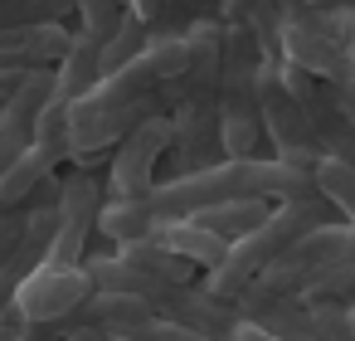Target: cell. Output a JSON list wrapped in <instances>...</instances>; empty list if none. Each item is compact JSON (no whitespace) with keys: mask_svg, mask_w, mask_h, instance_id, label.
Instances as JSON below:
<instances>
[{"mask_svg":"<svg viewBox=\"0 0 355 341\" xmlns=\"http://www.w3.org/2000/svg\"><path fill=\"white\" fill-rule=\"evenodd\" d=\"M229 200H268V205L316 200V185H311V176H302L272 156H224V161H205L195 171H180L171 181H156L141 195V205L156 224L190 219V215H200L209 205H229Z\"/></svg>","mask_w":355,"mask_h":341,"instance_id":"1","label":"cell"},{"mask_svg":"<svg viewBox=\"0 0 355 341\" xmlns=\"http://www.w3.org/2000/svg\"><path fill=\"white\" fill-rule=\"evenodd\" d=\"M321 224H326V200H321V195H316V200H282V205H272L243 239L229 244V253L219 258V268H209L205 292L219 297V302H239V292H243L268 263H277L306 229H321Z\"/></svg>","mask_w":355,"mask_h":341,"instance_id":"2","label":"cell"},{"mask_svg":"<svg viewBox=\"0 0 355 341\" xmlns=\"http://www.w3.org/2000/svg\"><path fill=\"white\" fill-rule=\"evenodd\" d=\"M258 69H263V54H258L248 25H224V44H219V127H214V142L224 147V156H253V147L263 137Z\"/></svg>","mask_w":355,"mask_h":341,"instance_id":"3","label":"cell"},{"mask_svg":"<svg viewBox=\"0 0 355 341\" xmlns=\"http://www.w3.org/2000/svg\"><path fill=\"white\" fill-rule=\"evenodd\" d=\"M258 122H263V137L272 142V161L311 176L316 161H321V142H316V127L311 117L297 108V98L287 93L282 83V59H263L258 69Z\"/></svg>","mask_w":355,"mask_h":341,"instance_id":"4","label":"cell"},{"mask_svg":"<svg viewBox=\"0 0 355 341\" xmlns=\"http://www.w3.org/2000/svg\"><path fill=\"white\" fill-rule=\"evenodd\" d=\"M98 210H103L98 176L83 171V166H73L59 181V195H54V234H49V249H44L49 268H78L83 263L88 239L98 229Z\"/></svg>","mask_w":355,"mask_h":341,"instance_id":"5","label":"cell"},{"mask_svg":"<svg viewBox=\"0 0 355 341\" xmlns=\"http://www.w3.org/2000/svg\"><path fill=\"white\" fill-rule=\"evenodd\" d=\"M171 117L166 113H151L146 122H137L122 142H117V151H112V171H107V200H141L151 185H156V166H161V156L171 151Z\"/></svg>","mask_w":355,"mask_h":341,"instance_id":"6","label":"cell"},{"mask_svg":"<svg viewBox=\"0 0 355 341\" xmlns=\"http://www.w3.org/2000/svg\"><path fill=\"white\" fill-rule=\"evenodd\" d=\"M88 297H93V283H88L83 263H78V268H49V263H40V268L15 288L10 312H15L25 326H44V322L73 317Z\"/></svg>","mask_w":355,"mask_h":341,"instance_id":"7","label":"cell"},{"mask_svg":"<svg viewBox=\"0 0 355 341\" xmlns=\"http://www.w3.org/2000/svg\"><path fill=\"white\" fill-rule=\"evenodd\" d=\"M69 25H0V74L54 69L69 49Z\"/></svg>","mask_w":355,"mask_h":341,"instance_id":"8","label":"cell"},{"mask_svg":"<svg viewBox=\"0 0 355 341\" xmlns=\"http://www.w3.org/2000/svg\"><path fill=\"white\" fill-rule=\"evenodd\" d=\"M49 234H54V200L49 205H35L30 215H25V229H20V239H15V249L6 253V263H0V317L10 312V297H15V288L44 263V249H49Z\"/></svg>","mask_w":355,"mask_h":341,"instance_id":"9","label":"cell"},{"mask_svg":"<svg viewBox=\"0 0 355 341\" xmlns=\"http://www.w3.org/2000/svg\"><path fill=\"white\" fill-rule=\"evenodd\" d=\"M64 166V156L59 151H49V147H40V142H30L6 171H0V215H10V210H20L25 200H35V190H44L49 185V176Z\"/></svg>","mask_w":355,"mask_h":341,"instance_id":"10","label":"cell"},{"mask_svg":"<svg viewBox=\"0 0 355 341\" xmlns=\"http://www.w3.org/2000/svg\"><path fill=\"white\" fill-rule=\"evenodd\" d=\"M98 40L93 35H83V30H73V40H69V49H64V59L54 64V93H49V103H59V108H73L93 83H98Z\"/></svg>","mask_w":355,"mask_h":341,"instance_id":"11","label":"cell"},{"mask_svg":"<svg viewBox=\"0 0 355 341\" xmlns=\"http://www.w3.org/2000/svg\"><path fill=\"white\" fill-rule=\"evenodd\" d=\"M151 239L166 249V253H175L180 263H190V268H219V258L229 253V244L219 239V234H209V229H200L195 219H161L156 229H151Z\"/></svg>","mask_w":355,"mask_h":341,"instance_id":"12","label":"cell"},{"mask_svg":"<svg viewBox=\"0 0 355 341\" xmlns=\"http://www.w3.org/2000/svg\"><path fill=\"white\" fill-rule=\"evenodd\" d=\"M268 210H272L268 200H229V205H209V210H200V215H190V219H195L200 229L219 234L224 244H234V239H243Z\"/></svg>","mask_w":355,"mask_h":341,"instance_id":"13","label":"cell"},{"mask_svg":"<svg viewBox=\"0 0 355 341\" xmlns=\"http://www.w3.org/2000/svg\"><path fill=\"white\" fill-rule=\"evenodd\" d=\"M112 258H122L127 268L151 273V278H161V283H190V278H195V268H190V263H180L175 253H166L156 239H132V244H117V253H112Z\"/></svg>","mask_w":355,"mask_h":341,"instance_id":"14","label":"cell"},{"mask_svg":"<svg viewBox=\"0 0 355 341\" xmlns=\"http://www.w3.org/2000/svg\"><path fill=\"white\" fill-rule=\"evenodd\" d=\"M311 185H316V195H321L326 205H336V210L345 215L340 224L355 229V166H345V161H336V156H321L316 171H311Z\"/></svg>","mask_w":355,"mask_h":341,"instance_id":"15","label":"cell"},{"mask_svg":"<svg viewBox=\"0 0 355 341\" xmlns=\"http://www.w3.org/2000/svg\"><path fill=\"white\" fill-rule=\"evenodd\" d=\"M146 40H151V30L132 15V10H122V20H117V30L103 40V49H98V78L103 74H117L127 59H137L141 49H146Z\"/></svg>","mask_w":355,"mask_h":341,"instance_id":"16","label":"cell"},{"mask_svg":"<svg viewBox=\"0 0 355 341\" xmlns=\"http://www.w3.org/2000/svg\"><path fill=\"white\" fill-rule=\"evenodd\" d=\"M78 0H0V25H64Z\"/></svg>","mask_w":355,"mask_h":341,"instance_id":"17","label":"cell"},{"mask_svg":"<svg viewBox=\"0 0 355 341\" xmlns=\"http://www.w3.org/2000/svg\"><path fill=\"white\" fill-rule=\"evenodd\" d=\"M20 229H25V215H20V210H10V215H0V263H6V253L15 249Z\"/></svg>","mask_w":355,"mask_h":341,"instance_id":"18","label":"cell"},{"mask_svg":"<svg viewBox=\"0 0 355 341\" xmlns=\"http://www.w3.org/2000/svg\"><path fill=\"white\" fill-rule=\"evenodd\" d=\"M258 6H263V0H224L214 20H219V25H243V20H248Z\"/></svg>","mask_w":355,"mask_h":341,"instance_id":"19","label":"cell"},{"mask_svg":"<svg viewBox=\"0 0 355 341\" xmlns=\"http://www.w3.org/2000/svg\"><path fill=\"white\" fill-rule=\"evenodd\" d=\"M127 10H132V15L151 30V25L161 20V10H166V0H127Z\"/></svg>","mask_w":355,"mask_h":341,"instance_id":"20","label":"cell"},{"mask_svg":"<svg viewBox=\"0 0 355 341\" xmlns=\"http://www.w3.org/2000/svg\"><path fill=\"white\" fill-rule=\"evenodd\" d=\"M340 49H345V69H350V83H355V35H350V40H340Z\"/></svg>","mask_w":355,"mask_h":341,"instance_id":"21","label":"cell"},{"mask_svg":"<svg viewBox=\"0 0 355 341\" xmlns=\"http://www.w3.org/2000/svg\"><path fill=\"white\" fill-rule=\"evenodd\" d=\"M15 83H20V74H0V103L15 93Z\"/></svg>","mask_w":355,"mask_h":341,"instance_id":"22","label":"cell"},{"mask_svg":"<svg viewBox=\"0 0 355 341\" xmlns=\"http://www.w3.org/2000/svg\"><path fill=\"white\" fill-rule=\"evenodd\" d=\"M345 6H355V0H321L316 10H345Z\"/></svg>","mask_w":355,"mask_h":341,"instance_id":"23","label":"cell"}]
</instances>
